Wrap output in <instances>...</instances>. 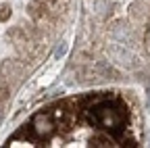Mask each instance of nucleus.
<instances>
[{
  "label": "nucleus",
  "mask_w": 150,
  "mask_h": 148,
  "mask_svg": "<svg viewBox=\"0 0 150 148\" xmlns=\"http://www.w3.org/2000/svg\"><path fill=\"white\" fill-rule=\"evenodd\" d=\"M63 52H65V44H61V46H56L54 54H63Z\"/></svg>",
  "instance_id": "6"
},
{
  "label": "nucleus",
  "mask_w": 150,
  "mask_h": 148,
  "mask_svg": "<svg viewBox=\"0 0 150 148\" xmlns=\"http://www.w3.org/2000/svg\"><path fill=\"white\" fill-rule=\"evenodd\" d=\"M146 44H148V50H150V27H148V33H146Z\"/></svg>",
  "instance_id": "7"
},
{
  "label": "nucleus",
  "mask_w": 150,
  "mask_h": 148,
  "mask_svg": "<svg viewBox=\"0 0 150 148\" xmlns=\"http://www.w3.org/2000/svg\"><path fill=\"white\" fill-rule=\"evenodd\" d=\"M0 121H2V113H0Z\"/></svg>",
  "instance_id": "8"
},
{
  "label": "nucleus",
  "mask_w": 150,
  "mask_h": 148,
  "mask_svg": "<svg viewBox=\"0 0 150 148\" xmlns=\"http://www.w3.org/2000/svg\"><path fill=\"white\" fill-rule=\"evenodd\" d=\"M110 59L115 61V63H119V65H123V67H129L131 63H134V54H131V50L125 46V44H115L110 48Z\"/></svg>",
  "instance_id": "3"
},
{
  "label": "nucleus",
  "mask_w": 150,
  "mask_h": 148,
  "mask_svg": "<svg viewBox=\"0 0 150 148\" xmlns=\"http://www.w3.org/2000/svg\"><path fill=\"white\" fill-rule=\"evenodd\" d=\"M108 11H110V0H94V13L98 17H106Z\"/></svg>",
  "instance_id": "5"
},
{
  "label": "nucleus",
  "mask_w": 150,
  "mask_h": 148,
  "mask_svg": "<svg viewBox=\"0 0 150 148\" xmlns=\"http://www.w3.org/2000/svg\"><path fill=\"white\" fill-rule=\"evenodd\" d=\"M31 129H33V134H35L38 138L48 140V138L54 134V121H52V117L46 115V113H38V115L33 117Z\"/></svg>",
  "instance_id": "2"
},
{
  "label": "nucleus",
  "mask_w": 150,
  "mask_h": 148,
  "mask_svg": "<svg viewBox=\"0 0 150 148\" xmlns=\"http://www.w3.org/2000/svg\"><path fill=\"white\" fill-rule=\"evenodd\" d=\"M2 71L6 73V75H11L13 79H19V77L23 75V65L17 63V61H6L2 65Z\"/></svg>",
  "instance_id": "4"
},
{
  "label": "nucleus",
  "mask_w": 150,
  "mask_h": 148,
  "mask_svg": "<svg viewBox=\"0 0 150 148\" xmlns=\"http://www.w3.org/2000/svg\"><path fill=\"white\" fill-rule=\"evenodd\" d=\"M96 121L100 123V127L108 129V132H117V129H121L125 117L119 108L110 106L108 100H104V102L96 104Z\"/></svg>",
  "instance_id": "1"
}]
</instances>
